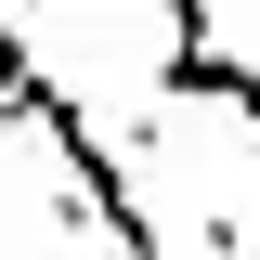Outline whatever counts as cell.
<instances>
[{
  "label": "cell",
  "instance_id": "cell-1",
  "mask_svg": "<svg viewBox=\"0 0 260 260\" xmlns=\"http://www.w3.org/2000/svg\"><path fill=\"white\" fill-rule=\"evenodd\" d=\"M156 104H221L234 130H260V65L221 52L208 0H169V65H156Z\"/></svg>",
  "mask_w": 260,
  "mask_h": 260
},
{
  "label": "cell",
  "instance_id": "cell-2",
  "mask_svg": "<svg viewBox=\"0 0 260 260\" xmlns=\"http://www.w3.org/2000/svg\"><path fill=\"white\" fill-rule=\"evenodd\" d=\"M26 78H39V39H13V26H0V117H13V91H26Z\"/></svg>",
  "mask_w": 260,
  "mask_h": 260
},
{
  "label": "cell",
  "instance_id": "cell-3",
  "mask_svg": "<svg viewBox=\"0 0 260 260\" xmlns=\"http://www.w3.org/2000/svg\"><path fill=\"white\" fill-rule=\"evenodd\" d=\"M208 260H247V247H234V221H208Z\"/></svg>",
  "mask_w": 260,
  "mask_h": 260
}]
</instances>
